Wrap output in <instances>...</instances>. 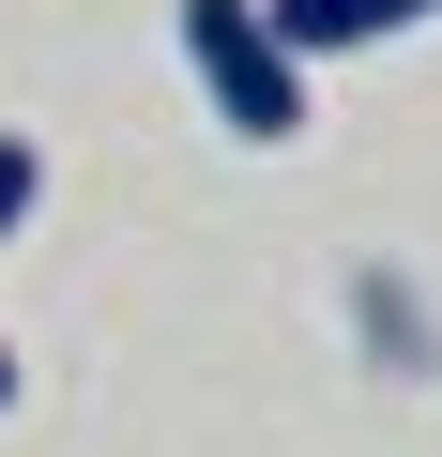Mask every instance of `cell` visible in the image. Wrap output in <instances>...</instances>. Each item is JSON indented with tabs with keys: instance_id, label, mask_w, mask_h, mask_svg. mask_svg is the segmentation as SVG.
Instances as JSON below:
<instances>
[{
	"instance_id": "obj_1",
	"label": "cell",
	"mask_w": 442,
	"mask_h": 457,
	"mask_svg": "<svg viewBox=\"0 0 442 457\" xmlns=\"http://www.w3.org/2000/svg\"><path fill=\"white\" fill-rule=\"evenodd\" d=\"M183 62H198V92H213V122L229 137H305V62H290V31L260 16V0H183Z\"/></svg>"
},
{
	"instance_id": "obj_2",
	"label": "cell",
	"mask_w": 442,
	"mask_h": 457,
	"mask_svg": "<svg viewBox=\"0 0 442 457\" xmlns=\"http://www.w3.org/2000/svg\"><path fill=\"white\" fill-rule=\"evenodd\" d=\"M260 16L290 31V62H336V46H381V31L442 16V0H260Z\"/></svg>"
},
{
	"instance_id": "obj_3",
	"label": "cell",
	"mask_w": 442,
	"mask_h": 457,
	"mask_svg": "<svg viewBox=\"0 0 442 457\" xmlns=\"http://www.w3.org/2000/svg\"><path fill=\"white\" fill-rule=\"evenodd\" d=\"M31 183H46V153H31V137H0V245L31 228Z\"/></svg>"
},
{
	"instance_id": "obj_4",
	"label": "cell",
	"mask_w": 442,
	"mask_h": 457,
	"mask_svg": "<svg viewBox=\"0 0 442 457\" xmlns=\"http://www.w3.org/2000/svg\"><path fill=\"white\" fill-rule=\"evenodd\" d=\"M0 411H16V336H0Z\"/></svg>"
}]
</instances>
